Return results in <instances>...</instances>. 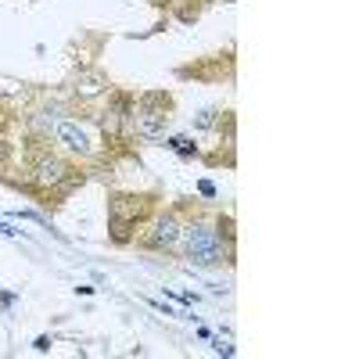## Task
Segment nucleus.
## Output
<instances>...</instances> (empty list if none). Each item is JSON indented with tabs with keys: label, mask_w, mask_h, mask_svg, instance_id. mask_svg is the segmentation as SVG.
Segmentation results:
<instances>
[{
	"label": "nucleus",
	"mask_w": 359,
	"mask_h": 359,
	"mask_svg": "<svg viewBox=\"0 0 359 359\" xmlns=\"http://www.w3.org/2000/svg\"><path fill=\"white\" fill-rule=\"evenodd\" d=\"M180 241H184V255L194 266H216V262H223V237L212 226L191 223V226L180 230Z\"/></svg>",
	"instance_id": "1"
},
{
	"label": "nucleus",
	"mask_w": 359,
	"mask_h": 359,
	"mask_svg": "<svg viewBox=\"0 0 359 359\" xmlns=\"http://www.w3.org/2000/svg\"><path fill=\"white\" fill-rule=\"evenodd\" d=\"M165 111H169V97H165V94H147V97L137 104V111H133L137 133L147 137V140L162 137V133H165V123H169Z\"/></svg>",
	"instance_id": "2"
},
{
	"label": "nucleus",
	"mask_w": 359,
	"mask_h": 359,
	"mask_svg": "<svg viewBox=\"0 0 359 359\" xmlns=\"http://www.w3.org/2000/svg\"><path fill=\"white\" fill-rule=\"evenodd\" d=\"M140 212H144V198H115L111 201V208H108V230H111V237L118 245L130 241V230L137 226Z\"/></svg>",
	"instance_id": "3"
},
{
	"label": "nucleus",
	"mask_w": 359,
	"mask_h": 359,
	"mask_svg": "<svg viewBox=\"0 0 359 359\" xmlns=\"http://www.w3.org/2000/svg\"><path fill=\"white\" fill-rule=\"evenodd\" d=\"M36 184L40 187H72L76 184V176H72V169L62 162V158H40L36 162Z\"/></svg>",
	"instance_id": "4"
},
{
	"label": "nucleus",
	"mask_w": 359,
	"mask_h": 359,
	"mask_svg": "<svg viewBox=\"0 0 359 359\" xmlns=\"http://www.w3.org/2000/svg\"><path fill=\"white\" fill-rule=\"evenodd\" d=\"M180 230H184V226H180V219L172 216V212H165V216H158L155 223H151V233H147L144 237V245L147 248H172L176 241H180Z\"/></svg>",
	"instance_id": "5"
},
{
	"label": "nucleus",
	"mask_w": 359,
	"mask_h": 359,
	"mask_svg": "<svg viewBox=\"0 0 359 359\" xmlns=\"http://www.w3.org/2000/svg\"><path fill=\"white\" fill-rule=\"evenodd\" d=\"M57 140H62L69 151H76V155H90V137H86V130L79 126V123H57Z\"/></svg>",
	"instance_id": "6"
},
{
	"label": "nucleus",
	"mask_w": 359,
	"mask_h": 359,
	"mask_svg": "<svg viewBox=\"0 0 359 359\" xmlns=\"http://www.w3.org/2000/svg\"><path fill=\"white\" fill-rule=\"evenodd\" d=\"M108 90V76L104 72H83L79 79H76V97L79 101H94V97H101Z\"/></svg>",
	"instance_id": "7"
},
{
	"label": "nucleus",
	"mask_w": 359,
	"mask_h": 359,
	"mask_svg": "<svg viewBox=\"0 0 359 359\" xmlns=\"http://www.w3.org/2000/svg\"><path fill=\"white\" fill-rule=\"evenodd\" d=\"M169 144H172V151H180V155H194V151H198L191 137H172Z\"/></svg>",
	"instance_id": "8"
},
{
	"label": "nucleus",
	"mask_w": 359,
	"mask_h": 359,
	"mask_svg": "<svg viewBox=\"0 0 359 359\" xmlns=\"http://www.w3.org/2000/svg\"><path fill=\"white\" fill-rule=\"evenodd\" d=\"M212 126H216V108H205L198 115V130H212Z\"/></svg>",
	"instance_id": "9"
},
{
	"label": "nucleus",
	"mask_w": 359,
	"mask_h": 359,
	"mask_svg": "<svg viewBox=\"0 0 359 359\" xmlns=\"http://www.w3.org/2000/svg\"><path fill=\"white\" fill-rule=\"evenodd\" d=\"M4 158H8V144L0 140V165H4Z\"/></svg>",
	"instance_id": "10"
},
{
	"label": "nucleus",
	"mask_w": 359,
	"mask_h": 359,
	"mask_svg": "<svg viewBox=\"0 0 359 359\" xmlns=\"http://www.w3.org/2000/svg\"><path fill=\"white\" fill-rule=\"evenodd\" d=\"M155 4H162V0H155Z\"/></svg>",
	"instance_id": "11"
}]
</instances>
